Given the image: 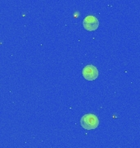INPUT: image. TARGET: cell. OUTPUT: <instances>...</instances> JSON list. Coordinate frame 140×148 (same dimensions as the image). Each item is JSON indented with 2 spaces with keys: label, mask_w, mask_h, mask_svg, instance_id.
<instances>
[{
  "label": "cell",
  "mask_w": 140,
  "mask_h": 148,
  "mask_svg": "<svg viewBox=\"0 0 140 148\" xmlns=\"http://www.w3.org/2000/svg\"><path fill=\"white\" fill-rule=\"evenodd\" d=\"M81 127L86 130H93L99 127V118L93 114H86L80 119Z\"/></svg>",
  "instance_id": "1"
},
{
  "label": "cell",
  "mask_w": 140,
  "mask_h": 148,
  "mask_svg": "<svg viewBox=\"0 0 140 148\" xmlns=\"http://www.w3.org/2000/svg\"><path fill=\"white\" fill-rule=\"evenodd\" d=\"M99 70L93 65H86L82 70V75L87 81H93L99 77Z\"/></svg>",
  "instance_id": "2"
},
{
  "label": "cell",
  "mask_w": 140,
  "mask_h": 148,
  "mask_svg": "<svg viewBox=\"0 0 140 148\" xmlns=\"http://www.w3.org/2000/svg\"><path fill=\"white\" fill-rule=\"evenodd\" d=\"M83 26L85 30L88 32H93L98 29L99 26V21L96 16H87L83 21Z\"/></svg>",
  "instance_id": "3"
}]
</instances>
